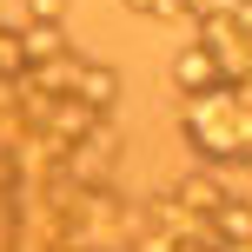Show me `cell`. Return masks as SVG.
I'll use <instances>...</instances> for the list:
<instances>
[{"mask_svg":"<svg viewBox=\"0 0 252 252\" xmlns=\"http://www.w3.org/2000/svg\"><path fill=\"white\" fill-rule=\"evenodd\" d=\"M173 13H192V20H206V13H213V0H173Z\"/></svg>","mask_w":252,"mask_h":252,"instance_id":"12","label":"cell"},{"mask_svg":"<svg viewBox=\"0 0 252 252\" xmlns=\"http://www.w3.org/2000/svg\"><path fill=\"white\" fill-rule=\"evenodd\" d=\"M73 0H27V27H66Z\"/></svg>","mask_w":252,"mask_h":252,"instance_id":"9","label":"cell"},{"mask_svg":"<svg viewBox=\"0 0 252 252\" xmlns=\"http://www.w3.org/2000/svg\"><path fill=\"white\" fill-rule=\"evenodd\" d=\"M213 252H252V246H213Z\"/></svg>","mask_w":252,"mask_h":252,"instance_id":"13","label":"cell"},{"mask_svg":"<svg viewBox=\"0 0 252 252\" xmlns=\"http://www.w3.org/2000/svg\"><path fill=\"white\" fill-rule=\"evenodd\" d=\"M20 73H27V60H20V27L0 20V80H20Z\"/></svg>","mask_w":252,"mask_h":252,"instance_id":"8","label":"cell"},{"mask_svg":"<svg viewBox=\"0 0 252 252\" xmlns=\"http://www.w3.org/2000/svg\"><path fill=\"white\" fill-rule=\"evenodd\" d=\"M213 239L219 246H252V192H232L213 213Z\"/></svg>","mask_w":252,"mask_h":252,"instance_id":"6","label":"cell"},{"mask_svg":"<svg viewBox=\"0 0 252 252\" xmlns=\"http://www.w3.org/2000/svg\"><path fill=\"white\" fill-rule=\"evenodd\" d=\"M100 126H106V113H93V106H80V100H73V93H60V100L47 106V120H40V133H47L53 146L66 153V146H80L87 133H100Z\"/></svg>","mask_w":252,"mask_h":252,"instance_id":"2","label":"cell"},{"mask_svg":"<svg viewBox=\"0 0 252 252\" xmlns=\"http://www.w3.org/2000/svg\"><path fill=\"white\" fill-rule=\"evenodd\" d=\"M173 199L186 206V213H206V219H213L219 206L232 199V186H226V173H213V166H192L186 179H173Z\"/></svg>","mask_w":252,"mask_h":252,"instance_id":"3","label":"cell"},{"mask_svg":"<svg viewBox=\"0 0 252 252\" xmlns=\"http://www.w3.org/2000/svg\"><path fill=\"white\" fill-rule=\"evenodd\" d=\"M126 13H146V20H166V13H173V0H120Z\"/></svg>","mask_w":252,"mask_h":252,"instance_id":"10","label":"cell"},{"mask_svg":"<svg viewBox=\"0 0 252 252\" xmlns=\"http://www.w3.org/2000/svg\"><path fill=\"white\" fill-rule=\"evenodd\" d=\"M13 186H20V173H13V153H0V199H13Z\"/></svg>","mask_w":252,"mask_h":252,"instance_id":"11","label":"cell"},{"mask_svg":"<svg viewBox=\"0 0 252 252\" xmlns=\"http://www.w3.org/2000/svg\"><path fill=\"white\" fill-rule=\"evenodd\" d=\"M120 87H126V80H120V66H106V60H87V66H80V80H73V100L113 120V106H120Z\"/></svg>","mask_w":252,"mask_h":252,"instance_id":"5","label":"cell"},{"mask_svg":"<svg viewBox=\"0 0 252 252\" xmlns=\"http://www.w3.org/2000/svg\"><path fill=\"white\" fill-rule=\"evenodd\" d=\"M60 47H66V27H20V60H27V66L53 60Z\"/></svg>","mask_w":252,"mask_h":252,"instance_id":"7","label":"cell"},{"mask_svg":"<svg viewBox=\"0 0 252 252\" xmlns=\"http://www.w3.org/2000/svg\"><path fill=\"white\" fill-rule=\"evenodd\" d=\"M113 173H120V133H113V120H106L100 133H87L80 146L60 153V186H73V192L113 186Z\"/></svg>","mask_w":252,"mask_h":252,"instance_id":"1","label":"cell"},{"mask_svg":"<svg viewBox=\"0 0 252 252\" xmlns=\"http://www.w3.org/2000/svg\"><path fill=\"white\" fill-rule=\"evenodd\" d=\"M166 73H173V93H179V100H192V93L219 87V66H213V53H206L199 40H186V47L173 53V66H166Z\"/></svg>","mask_w":252,"mask_h":252,"instance_id":"4","label":"cell"}]
</instances>
